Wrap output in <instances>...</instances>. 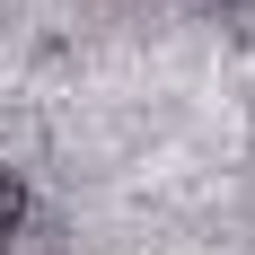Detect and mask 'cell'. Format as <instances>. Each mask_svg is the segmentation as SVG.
<instances>
[{"label":"cell","mask_w":255,"mask_h":255,"mask_svg":"<svg viewBox=\"0 0 255 255\" xmlns=\"http://www.w3.org/2000/svg\"><path fill=\"white\" fill-rule=\"evenodd\" d=\"M18 229H26V185L9 176V167H0V247H9Z\"/></svg>","instance_id":"cell-1"}]
</instances>
